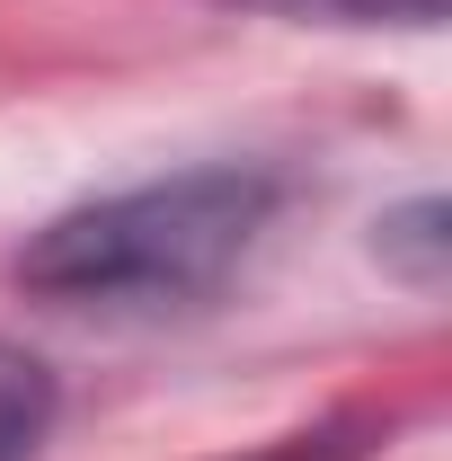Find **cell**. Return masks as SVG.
Wrapping results in <instances>:
<instances>
[{
	"instance_id": "obj_1",
	"label": "cell",
	"mask_w": 452,
	"mask_h": 461,
	"mask_svg": "<svg viewBox=\"0 0 452 461\" xmlns=\"http://www.w3.org/2000/svg\"><path fill=\"white\" fill-rule=\"evenodd\" d=\"M284 204V169L267 160H204L98 204H71L18 249V285L71 311H177L204 302L258 249Z\"/></svg>"
},
{
	"instance_id": "obj_2",
	"label": "cell",
	"mask_w": 452,
	"mask_h": 461,
	"mask_svg": "<svg viewBox=\"0 0 452 461\" xmlns=\"http://www.w3.org/2000/svg\"><path fill=\"white\" fill-rule=\"evenodd\" d=\"M373 258L391 267L399 285L444 293V276H452V204H444V195H408V204H391V213L373 222Z\"/></svg>"
},
{
	"instance_id": "obj_3",
	"label": "cell",
	"mask_w": 452,
	"mask_h": 461,
	"mask_svg": "<svg viewBox=\"0 0 452 461\" xmlns=\"http://www.w3.org/2000/svg\"><path fill=\"white\" fill-rule=\"evenodd\" d=\"M54 417H62L54 364L0 338V461H36V453H45V435H54Z\"/></svg>"
},
{
	"instance_id": "obj_4",
	"label": "cell",
	"mask_w": 452,
	"mask_h": 461,
	"mask_svg": "<svg viewBox=\"0 0 452 461\" xmlns=\"http://www.w3.org/2000/svg\"><path fill=\"white\" fill-rule=\"evenodd\" d=\"M284 27H444V0H222Z\"/></svg>"
},
{
	"instance_id": "obj_5",
	"label": "cell",
	"mask_w": 452,
	"mask_h": 461,
	"mask_svg": "<svg viewBox=\"0 0 452 461\" xmlns=\"http://www.w3.org/2000/svg\"><path fill=\"white\" fill-rule=\"evenodd\" d=\"M382 435H391V417L355 408V417H320V426H302V435H276V444L231 453V461H373V453H382Z\"/></svg>"
}]
</instances>
